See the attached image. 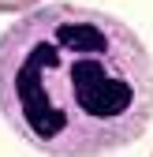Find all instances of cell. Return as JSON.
Here are the masks:
<instances>
[{
    "instance_id": "cell-1",
    "label": "cell",
    "mask_w": 153,
    "mask_h": 157,
    "mask_svg": "<svg viewBox=\"0 0 153 157\" xmlns=\"http://www.w3.org/2000/svg\"><path fill=\"white\" fill-rule=\"evenodd\" d=\"M0 116L45 157H105L153 120V56L123 19L41 4L0 34Z\"/></svg>"
},
{
    "instance_id": "cell-3",
    "label": "cell",
    "mask_w": 153,
    "mask_h": 157,
    "mask_svg": "<svg viewBox=\"0 0 153 157\" xmlns=\"http://www.w3.org/2000/svg\"><path fill=\"white\" fill-rule=\"evenodd\" d=\"M149 157H153V153H149Z\"/></svg>"
},
{
    "instance_id": "cell-2",
    "label": "cell",
    "mask_w": 153,
    "mask_h": 157,
    "mask_svg": "<svg viewBox=\"0 0 153 157\" xmlns=\"http://www.w3.org/2000/svg\"><path fill=\"white\" fill-rule=\"evenodd\" d=\"M41 0H0V15H11V11H30L37 8Z\"/></svg>"
}]
</instances>
